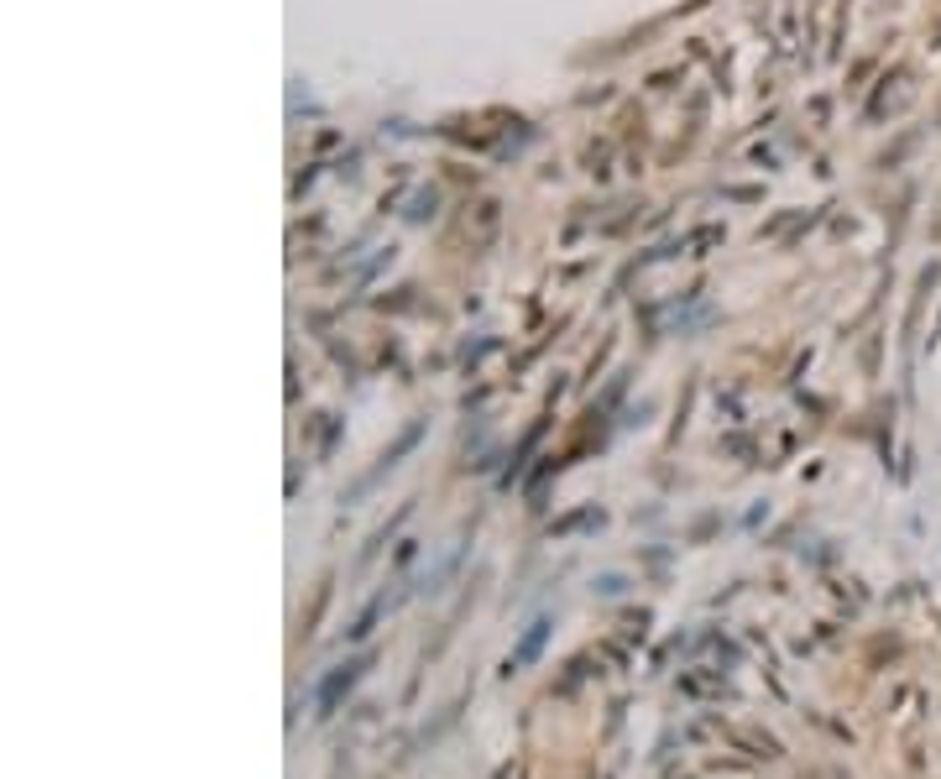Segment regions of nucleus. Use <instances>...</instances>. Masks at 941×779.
Returning a JSON list of instances; mask_svg holds the SVG:
<instances>
[{
  "instance_id": "f257e3e1",
  "label": "nucleus",
  "mask_w": 941,
  "mask_h": 779,
  "mask_svg": "<svg viewBox=\"0 0 941 779\" xmlns=\"http://www.w3.org/2000/svg\"><path fill=\"white\" fill-rule=\"evenodd\" d=\"M356 675H361V664H346V670H340V675H330L325 685H319V706H325V712H330V706L340 701V691H351V685H356Z\"/></svg>"
},
{
  "instance_id": "f03ea898",
  "label": "nucleus",
  "mask_w": 941,
  "mask_h": 779,
  "mask_svg": "<svg viewBox=\"0 0 941 779\" xmlns=\"http://www.w3.org/2000/svg\"><path fill=\"white\" fill-rule=\"evenodd\" d=\"M544 628H549V623H534V628H529V638H523V644H518V654L508 659V670H513V664H529V659L539 654V644H544Z\"/></svg>"
}]
</instances>
